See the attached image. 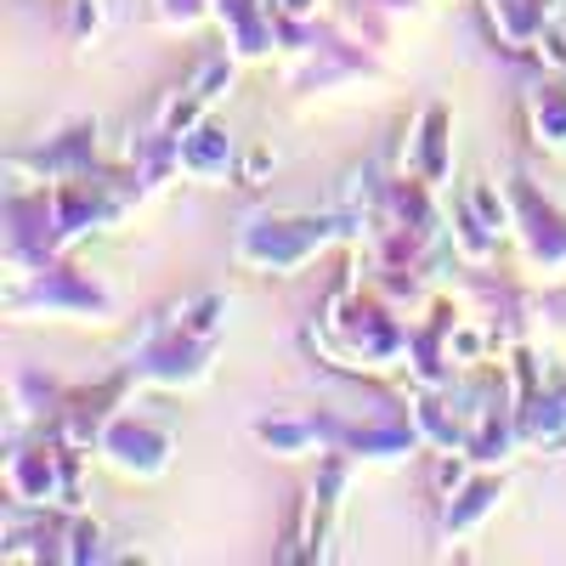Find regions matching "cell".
Here are the masks:
<instances>
[{"instance_id":"6da1fadb","label":"cell","mask_w":566,"mask_h":566,"mask_svg":"<svg viewBox=\"0 0 566 566\" xmlns=\"http://www.w3.org/2000/svg\"><path fill=\"white\" fill-rule=\"evenodd\" d=\"M335 232H346V216H255L239 232V261L261 272H295Z\"/></svg>"},{"instance_id":"7a4b0ae2","label":"cell","mask_w":566,"mask_h":566,"mask_svg":"<svg viewBox=\"0 0 566 566\" xmlns=\"http://www.w3.org/2000/svg\"><path fill=\"white\" fill-rule=\"evenodd\" d=\"M103 459L119 464L125 476H159V470L170 464V431L165 424H148V419H136V413H108L103 424V437H97Z\"/></svg>"},{"instance_id":"3957f363","label":"cell","mask_w":566,"mask_h":566,"mask_svg":"<svg viewBox=\"0 0 566 566\" xmlns=\"http://www.w3.org/2000/svg\"><path fill=\"white\" fill-rule=\"evenodd\" d=\"M510 210H515V227H522V239H527V255L544 261V272H560L566 266V227L555 221V210H538V199L522 181L510 187Z\"/></svg>"},{"instance_id":"277c9868","label":"cell","mask_w":566,"mask_h":566,"mask_svg":"<svg viewBox=\"0 0 566 566\" xmlns=\"http://www.w3.org/2000/svg\"><path fill=\"white\" fill-rule=\"evenodd\" d=\"M453 165V142H448V108L431 103L419 114L413 136H408V176H419L424 187H442Z\"/></svg>"},{"instance_id":"5b68a950","label":"cell","mask_w":566,"mask_h":566,"mask_svg":"<svg viewBox=\"0 0 566 566\" xmlns=\"http://www.w3.org/2000/svg\"><path fill=\"white\" fill-rule=\"evenodd\" d=\"M176 170L193 176V181H221L232 170V136L210 119H199L193 130L176 136Z\"/></svg>"},{"instance_id":"8992f818","label":"cell","mask_w":566,"mask_h":566,"mask_svg":"<svg viewBox=\"0 0 566 566\" xmlns=\"http://www.w3.org/2000/svg\"><path fill=\"white\" fill-rule=\"evenodd\" d=\"M549 12H555V0H488V18L510 52H538Z\"/></svg>"},{"instance_id":"52a82bcc","label":"cell","mask_w":566,"mask_h":566,"mask_svg":"<svg viewBox=\"0 0 566 566\" xmlns=\"http://www.w3.org/2000/svg\"><path fill=\"white\" fill-rule=\"evenodd\" d=\"M499 499H504V482H499V476L459 482V488H453V499H448V510H442V533H448V538H464L470 527L488 522V515L499 510Z\"/></svg>"},{"instance_id":"ba28073f","label":"cell","mask_w":566,"mask_h":566,"mask_svg":"<svg viewBox=\"0 0 566 566\" xmlns=\"http://www.w3.org/2000/svg\"><path fill=\"white\" fill-rule=\"evenodd\" d=\"M527 114H533V130H538L544 148L566 154V85H549L544 80L533 97H527Z\"/></svg>"},{"instance_id":"9c48e42d","label":"cell","mask_w":566,"mask_h":566,"mask_svg":"<svg viewBox=\"0 0 566 566\" xmlns=\"http://www.w3.org/2000/svg\"><path fill=\"white\" fill-rule=\"evenodd\" d=\"M323 431V424H306V419H266V424H255V437L272 448V453H283V459H295V453H306L312 448V437Z\"/></svg>"},{"instance_id":"30bf717a","label":"cell","mask_w":566,"mask_h":566,"mask_svg":"<svg viewBox=\"0 0 566 566\" xmlns=\"http://www.w3.org/2000/svg\"><path fill=\"white\" fill-rule=\"evenodd\" d=\"M205 12H216L210 0H159V18H165V23H181V29L199 23Z\"/></svg>"},{"instance_id":"8fae6325","label":"cell","mask_w":566,"mask_h":566,"mask_svg":"<svg viewBox=\"0 0 566 566\" xmlns=\"http://www.w3.org/2000/svg\"><path fill=\"white\" fill-rule=\"evenodd\" d=\"M272 12L290 18V23H312V18L323 12V0H272Z\"/></svg>"},{"instance_id":"7c38bea8","label":"cell","mask_w":566,"mask_h":566,"mask_svg":"<svg viewBox=\"0 0 566 566\" xmlns=\"http://www.w3.org/2000/svg\"><path fill=\"white\" fill-rule=\"evenodd\" d=\"M266 165H272V154H266V148H255V154H250V165H244V181L255 187V181L266 176Z\"/></svg>"}]
</instances>
